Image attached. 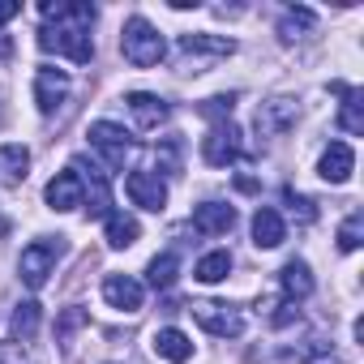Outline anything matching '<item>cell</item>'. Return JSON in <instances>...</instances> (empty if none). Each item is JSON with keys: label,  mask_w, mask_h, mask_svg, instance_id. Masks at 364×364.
<instances>
[{"label": "cell", "mask_w": 364, "mask_h": 364, "mask_svg": "<svg viewBox=\"0 0 364 364\" xmlns=\"http://www.w3.org/2000/svg\"><path fill=\"white\" fill-rule=\"evenodd\" d=\"M39 14L56 18V26L39 31V48L56 52V56H69L73 65H90V56H95V43H90L95 5H52V0H43Z\"/></svg>", "instance_id": "obj_1"}, {"label": "cell", "mask_w": 364, "mask_h": 364, "mask_svg": "<svg viewBox=\"0 0 364 364\" xmlns=\"http://www.w3.org/2000/svg\"><path fill=\"white\" fill-rule=\"evenodd\" d=\"M120 52H124V60H129L133 69H150V65L163 60L167 43H163V35H159L146 18H129L124 31H120Z\"/></svg>", "instance_id": "obj_2"}, {"label": "cell", "mask_w": 364, "mask_h": 364, "mask_svg": "<svg viewBox=\"0 0 364 364\" xmlns=\"http://www.w3.org/2000/svg\"><path fill=\"white\" fill-rule=\"evenodd\" d=\"M189 313H193V317H198V326H202L206 334H215V338H236V334H245V317H240L232 304H219V300H198Z\"/></svg>", "instance_id": "obj_3"}, {"label": "cell", "mask_w": 364, "mask_h": 364, "mask_svg": "<svg viewBox=\"0 0 364 364\" xmlns=\"http://www.w3.org/2000/svg\"><path fill=\"white\" fill-rule=\"evenodd\" d=\"M69 171L82 180V193L90 198V215H112V189H107V171L103 167H95V163H86V159H73L69 163Z\"/></svg>", "instance_id": "obj_4"}, {"label": "cell", "mask_w": 364, "mask_h": 364, "mask_svg": "<svg viewBox=\"0 0 364 364\" xmlns=\"http://www.w3.org/2000/svg\"><path fill=\"white\" fill-rule=\"evenodd\" d=\"M56 257H60V245H48V240H35V245H26V249H22V262H18V270H22V283L39 291V287L48 283V274L56 270Z\"/></svg>", "instance_id": "obj_5"}, {"label": "cell", "mask_w": 364, "mask_h": 364, "mask_svg": "<svg viewBox=\"0 0 364 364\" xmlns=\"http://www.w3.org/2000/svg\"><path fill=\"white\" fill-rule=\"evenodd\" d=\"M202 159H206L210 167H228V163H236V159H240V129H236L232 120L215 124V129L202 137Z\"/></svg>", "instance_id": "obj_6"}, {"label": "cell", "mask_w": 364, "mask_h": 364, "mask_svg": "<svg viewBox=\"0 0 364 364\" xmlns=\"http://www.w3.org/2000/svg\"><path fill=\"white\" fill-rule=\"evenodd\" d=\"M124 193H129V202L133 206H141V210H163L167 206V185L159 176H150V171H129V180H124Z\"/></svg>", "instance_id": "obj_7"}, {"label": "cell", "mask_w": 364, "mask_h": 364, "mask_svg": "<svg viewBox=\"0 0 364 364\" xmlns=\"http://www.w3.org/2000/svg\"><path fill=\"white\" fill-rule=\"evenodd\" d=\"M86 137H90V146H95V150H103V154H107V163H112V167H124V159H129V146H133V141H129V133H124L120 124H112V120H95Z\"/></svg>", "instance_id": "obj_8"}, {"label": "cell", "mask_w": 364, "mask_h": 364, "mask_svg": "<svg viewBox=\"0 0 364 364\" xmlns=\"http://www.w3.org/2000/svg\"><path fill=\"white\" fill-rule=\"evenodd\" d=\"M351 171H355V150L347 141H330V150L317 163V176L326 180V185H347Z\"/></svg>", "instance_id": "obj_9"}, {"label": "cell", "mask_w": 364, "mask_h": 364, "mask_svg": "<svg viewBox=\"0 0 364 364\" xmlns=\"http://www.w3.org/2000/svg\"><path fill=\"white\" fill-rule=\"evenodd\" d=\"M103 300H107L112 309H120V313H137L141 300H146V291H141V283L129 279V274H107V279H103Z\"/></svg>", "instance_id": "obj_10"}, {"label": "cell", "mask_w": 364, "mask_h": 364, "mask_svg": "<svg viewBox=\"0 0 364 364\" xmlns=\"http://www.w3.org/2000/svg\"><path fill=\"white\" fill-rule=\"evenodd\" d=\"M69 95V73L65 69H39L35 73V103L39 112H56Z\"/></svg>", "instance_id": "obj_11"}, {"label": "cell", "mask_w": 364, "mask_h": 364, "mask_svg": "<svg viewBox=\"0 0 364 364\" xmlns=\"http://www.w3.org/2000/svg\"><path fill=\"white\" fill-rule=\"evenodd\" d=\"M283 240H287L283 215H279L274 206H257V215H253V245H257V249H279Z\"/></svg>", "instance_id": "obj_12"}, {"label": "cell", "mask_w": 364, "mask_h": 364, "mask_svg": "<svg viewBox=\"0 0 364 364\" xmlns=\"http://www.w3.org/2000/svg\"><path fill=\"white\" fill-rule=\"evenodd\" d=\"M193 228H198L202 236H228V232L236 228V210L223 206V202H206V206L193 210Z\"/></svg>", "instance_id": "obj_13"}, {"label": "cell", "mask_w": 364, "mask_h": 364, "mask_svg": "<svg viewBox=\"0 0 364 364\" xmlns=\"http://www.w3.org/2000/svg\"><path fill=\"white\" fill-rule=\"evenodd\" d=\"M180 52H185V56H215V60H228V56L236 52V43H232L228 35H206V31H198V35H180Z\"/></svg>", "instance_id": "obj_14"}, {"label": "cell", "mask_w": 364, "mask_h": 364, "mask_svg": "<svg viewBox=\"0 0 364 364\" xmlns=\"http://www.w3.org/2000/svg\"><path fill=\"white\" fill-rule=\"evenodd\" d=\"M43 198H48L52 210H77V206H82V180H77L73 171H56Z\"/></svg>", "instance_id": "obj_15"}, {"label": "cell", "mask_w": 364, "mask_h": 364, "mask_svg": "<svg viewBox=\"0 0 364 364\" xmlns=\"http://www.w3.org/2000/svg\"><path fill=\"white\" fill-rule=\"evenodd\" d=\"M154 355H163L171 364H185V360H193V343H189L185 330L163 326V330H154Z\"/></svg>", "instance_id": "obj_16"}, {"label": "cell", "mask_w": 364, "mask_h": 364, "mask_svg": "<svg viewBox=\"0 0 364 364\" xmlns=\"http://www.w3.org/2000/svg\"><path fill=\"white\" fill-rule=\"evenodd\" d=\"M129 112H133V120H137V129H159L163 120H167V103L159 99V95H146V90H133L129 99Z\"/></svg>", "instance_id": "obj_17"}, {"label": "cell", "mask_w": 364, "mask_h": 364, "mask_svg": "<svg viewBox=\"0 0 364 364\" xmlns=\"http://www.w3.org/2000/svg\"><path fill=\"white\" fill-rule=\"evenodd\" d=\"M291 120H296V103H291V99H270V103L257 107V129H262L266 137L283 133Z\"/></svg>", "instance_id": "obj_18"}, {"label": "cell", "mask_w": 364, "mask_h": 364, "mask_svg": "<svg viewBox=\"0 0 364 364\" xmlns=\"http://www.w3.org/2000/svg\"><path fill=\"white\" fill-rule=\"evenodd\" d=\"M279 279H283L287 300H309V296H313V270H309L304 262H287Z\"/></svg>", "instance_id": "obj_19"}, {"label": "cell", "mask_w": 364, "mask_h": 364, "mask_svg": "<svg viewBox=\"0 0 364 364\" xmlns=\"http://www.w3.org/2000/svg\"><path fill=\"white\" fill-rule=\"evenodd\" d=\"M26 167H31L26 146H0V176H5V185H18V180H26Z\"/></svg>", "instance_id": "obj_20"}, {"label": "cell", "mask_w": 364, "mask_h": 364, "mask_svg": "<svg viewBox=\"0 0 364 364\" xmlns=\"http://www.w3.org/2000/svg\"><path fill=\"white\" fill-rule=\"evenodd\" d=\"M343 95V112H338V129L343 133H364V112H360V90H347V86H334Z\"/></svg>", "instance_id": "obj_21"}, {"label": "cell", "mask_w": 364, "mask_h": 364, "mask_svg": "<svg viewBox=\"0 0 364 364\" xmlns=\"http://www.w3.org/2000/svg\"><path fill=\"white\" fill-rule=\"evenodd\" d=\"M228 270H232V253H228V249H215V253H206V257L198 262L193 279H198V283H223Z\"/></svg>", "instance_id": "obj_22"}, {"label": "cell", "mask_w": 364, "mask_h": 364, "mask_svg": "<svg viewBox=\"0 0 364 364\" xmlns=\"http://www.w3.org/2000/svg\"><path fill=\"white\" fill-rule=\"evenodd\" d=\"M137 236H141L137 219H129V215H107V245H112V249H129V245H137Z\"/></svg>", "instance_id": "obj_23"}, {"label": "cell", "mask_w": 364, "mask_h": 364, "mask_svg": "<svg viewBox=\"0 0 364 364\" xmlns=\"http://www.w3.org/2000/svg\"><path fill=\"white\" fill-rule=\"evenodd\" d=\"M9 330H14L18 343L35 338V330H39V304H35V300H22V304L14 309V317H9Z\"/></svg>", "instance_id": "obj_24"}, {"label": "cell", "mask_w": 364, "mask_h": 364, "mask_svg": "<svg viewBox=\"0 0 364 364\" xmlns=\"http://www.w3.org/2000/svg\"><path fill=\"white\" fill-rule=\"evenodd\" d=\"M176 270H180V262H176V253H159V257L150 262V270H146V279H150V287H171V283H176Z\"/></svg>", "instance_id": "obj_25"}, {"label": "cell", "mask_w": 364, "mask_h": 364, "mask_svg": "<svg viewBox=\"0 0 364 364\" xmlns=\"http://www.w3.org/2000/svg\"><path fill=\"white\" fill-rule=\"evenodd\" d=\"M317 18H313V9H287L283 14V22H279V35H283V43H291V39H300V31H309Z\"/></svg>", "instance_id": "obj_26"}, {"label": "cell", "mask_w": 364, "mask_h": 364, "mask_svg": "<svg viewBox=\"0 0 364 364\" xmlns=\"http://www.w3.org/2000/svg\"><path fill=\"white\" fill-rule=\"evenodd\" d=\"M232 107H236V95H215V99H206L198 112H202L206 120H219V124H223V120L232 116Z\"/></svg>", "instance_id": "obj_27"}, {"label": "cell", "mask_w": 364, "mask_h": 364, "mask_svg": "<svg viewBox=\"0 0 364 364\" xmlns=\"http://www.w3.org/2000/svg\"><path fill=\"white\" fill-rule=\"evenodd\" d=\"M360 228H364L360 215H351V219L338 228V249H343V253H355V249H360Z\"/></svg>", "instance_id": "obj_28"}, {"label": "cell", "mask_w": 364, "mask_h": 364, "mask_svg": "<svg viewBox=\"0 0 364 364\" xmlns=\"http://www.w3.org/2000/svg\"><path fill=\"white\" fill-rule=\"evenodd\" d=\"M287 206H291V210H296V215H300L304 223H313V219H317V210H313V202H309V198H300L296 189H287Z\"/></svg>", "instance_id": "obj_29"}, {"label": "cell", "mask_w": 364, "mask_h": 364, "mask_svg": "<svg viewBox=\"0 0 364 364\" xmlns=\"http://www.w3.org/2000/svg\"><path fill=\"white\" fill-rule=\"evenodd\" d=\"M0 364H35L18 343H0Z\"/></svg>", "instance_id": "obj_30"}, {"label": "cell", "mask_w": 364, "mask_h": 364, "mask_svg": "<svg viewBox=\"0 0 364 364\" xmlns=\"http://www.w3.org/2000/svg\"><path fill=\"white\" fill-rule=\"evenodd\" d=\"M309 364H343L334 351H326V343H313V351H309Z\"/></svg>", "instance_id": "obj_31"}, {"label": "cell", "mask_w": 364, "mask_h": 364, "mask_svg": "<svg viewBox=\"0 0 364 364\" xmlns=\"http://www.w3.org/2000/svg\"><path fill=\"white\" fill-rule=\"evenodd\" d=\"M82 321H86V313H82V309H69V313L60 317V326H56V330H60V334H69V330H77Z\"/></svg>", "instance_id": "obj_32"}, {"label": "cell", "mask_w": 364, "mask_h": 364, "mask_svg": "<svg viewBox=\"0 0 364 364\" xmlns=\"http://www.w3.org/2000/svg\"><path fill=\"white\" fill-rule=\"evenodd\" d=\"M22 14V5H18V0H0V26H5V22H14Z\"/></svg>", "instance_id": "obj_33"}, {"label": "cell", "mask_w": 364, "mask_h": 364, "mask_svg": "<svg viewBox=\"0 0 364 364\" xmlns=\"http://www.w3.org/2000/svg\"><path fill=\"white\" fill-rule=\"evenodd\" d=\"M5 56H9V39H5V35H0V60H5Z\"/></svg>", "instance_id": "obj_34"}]
</instances>
